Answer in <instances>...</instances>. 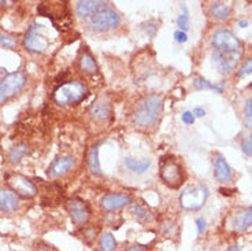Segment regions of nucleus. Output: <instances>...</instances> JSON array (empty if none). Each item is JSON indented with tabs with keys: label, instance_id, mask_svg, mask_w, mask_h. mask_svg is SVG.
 <instances>
[{
	"label": "nucleus",
	"instance_id": "1",
	"mask_svg": "<svg viewBox=\"0 0 252 251\" xmlns=\"http://www.w3.org/2000/svg\"><path fill=\"white\" fill-rule=\"evenodd\" d=\"M162 98L157 94L145 95L141 98L130 113V119L134 126L139 129H150L158 122V119L162 114Z\"/></svg>",
	"mask_w": 252,
	"mask_h": 251
},
{
	"label": "nucleus",
	"instance_id": "2",
	"mask_svg": "<svg viewBox=\"0 0 252 251\" xmlns=\"http://www.w3.org/2000/svg\"><path fill=\"white\" fill-rule=\"evenodd\" d=\"M87 95H88V89L84 82L70 81L58 87L52 94V99L59 106H69L82 102L87 98Z\"/></svg>",
	"mask_w": 252,
	"mask_h": 251
},
{
	"label": "nucleus",
	"instance_id": "3",
	"mask_svg": "<svg viewBox=\"0 0 252 251\" xmlns=\"http://www.w3.org/2000/svg\"><path fill=\"white\" fill-rule=\"evenodd\" d=\"M87 24L94 32H107L120 26L121 15L111 6V3H106L100 10L87 19Z\"/></svg>",
	"mask_w": 252,
	"mask_h": 251
},
{
	"label": "nucleus",
	"instance_id": "4",
	"mask_svg": "<svg viewBox=\"0 0 252 251\" xmlns=\"http://www.w3.org/2000/svg\"><path fill=\"white\" fill-rule=\"evenodd\" d=\"M208 199V189L203 184L189 185L184 188L180 194V206L187 212H196L200 210Z\"/></svg>",
	"mask_w": 252,
	"mask_h": 251
},
{
	"label": "nucleus",
	"instance_id": "5",
	"mask_svg": "<svg viewBox=\"0 0 252 251\" xmlns=\"http://www.w3.org/2000/svg\"><path fill=\"white\" fill-rule=\"evenodd\" d=\"M159 176L169 188L173 189L180 188L185 179L181 163L177 162L174 158L170 157L162 158L160 166H159Z\"/></svg>",
	"mask_w": 252,
	"mask_h": 251
},
{
	"label": "nucleus",
	"instance_id": "6",
	"mask_svg": "<svg viewBox=\"0 0 252 251\" xmlns=\"http://www.w3.org/2000/svg\"><path fill=\"white\" fill-rule=\"evenodd\" d=\"M45 26L41 24H32L24 36V48L32 54H43L48 47V40L44 36Z\"/></svg>",
	"mask_w": 252,
	"mask_h": 251
},
{
	"label": "nucleus",
	"instance_id": "7",
	"mask_svg": "<svg viewBox=\"0 0 252 251\" xmlns=\"http://www.w3.org/2000/svg\"><path fill=\"white\" fill-rule=\"evenodd\" d=\"M7 188H10L14 194L25 199H32L37 195L36 184L21 173H11L6 177Z\"/></svg>",
	"mask_w": 252,
	"mask_h": 251
},
{
	"label": "nucleus",
	"instance_id": "8",
	"mask_svg": "<svg viewBox=\"0 0 252 251\" xmlns=\"http://www.w3.org/2000/svg\"><path fill=\"white\" fill-rule=\"evenodd\" d=\"M26 84V74L22 70H17L13 73H7L0 80V92L7 101L19 94Z\"/></svg>",
	"mask_w": 252,
	"mask_h": 251
},
{
	"label": "nucleus",
	"instance_id": "9",
	"mask_svg": "<svg viewBox=\"0 0 252 251\" xmlns=\"http://www.w3.org/2000/svg\"><path fill=\"white\" fill-rule=\"evenodd\" d=\"M241 51H213V62L222 74L232 73L241 61Z\"/></svg>",
	"mask_w": 252,
	"mask_h": 251
},
{
	"label": "nucleus",
	"instance_id": "10",
	"mask_svg": "<svg viewBox=\"0 0 252 251\" xmlns=\"http://www.w3.org/2000/svg\"><path fill=\"white\" fill-rule=\"evenodd\" d=\"M211 45L217 51H241V41L229 29H217L211 36Z\"/></svg>",
	"mask_w": 252,
	"mask_h": 251
},
{
	"label": "nucleus",
	"instance_id": "11",
	"mask_svg": "<svg viewBox=\"0 0 252 251\" xmlns=\"http://www.w3.org/2000/svg\"><path fill=\"white\" fill-rule=\"evenodd\" d=\"M66 209L71 221L76 225H85L91 220V207L81 199H70L66 203Z\"/></svg>",
	"mask_w": 252,
	"mask_h": 251
},
{
	"label": "nucleus",
	"instance_id": "12",
	"mask_svg": "<svg viewBox=\"0 0 252 251\" xmlns=\"http://www.w3.org/2000/svg\"><path fill=\"white\" fill-rule=\"evenodd\" d=\"M130 203H132V198L129 195L117 194V192H110L100 199V207L106 212H117Z\"/></svg>",
	"mask_w": 252,
	"mask_h": 251
},
{
	"label": "nucleus",
	"instance_id": "13",
	"mask_svg": "<svg viewBox=\"0 0 252 251\" xmlns=\"http://www.w3.org/2000/svg\"><path fill=\"white\" fill-rule=\"evenodd\" d=\"M76 165V158L71 155L58 158L57 161L51 163V166L47 170V175L50 179H58V177L64 176L70 169H73Z\"/></svg>",
	"mask_w": 252,
	"mask_h": 251
},
{
	"label": "nucleus",
	"instance_id": "14",
	"mask_svg": "<svg viewBox=\"0 0 252 251\" xmlns=\"http://www.w3.org/2000/svg\"><path fill=\"white\" fill-rule=\"evenodd\" d=\"M214 176L217 181L220 184H229L233 179V173H232V168L229 166L226 159L220 154H215L214 158Z\"/></svg>",
	"mask_w": 252,
	"mask_h": 251
},
{
	"label": "nucleus",
	"instance_id": "15",
	"mask_svg": "<svg viewBox=\"0 0 252 251\" xmlns=\"http://www.w3.org/2000/svg\"><path fill=\"white\" fill-rule=\"evenodd\" d=\"M230 226L236 232H243L252 226V207L240 209L230 217Z\"/></svg>",
	"mask_w": 252,
	"mask_h": 251
},
{
	"label": "nucleus",
	"instance_id": "16",
	"mask_svg": "<svg viewBox=\"0 0 252 251\" xmlns=\"http://www.w3.org/2000/svg\"><path fill=\"white\" fill-rule=\"evenodd\" d=\"M19 207V199L10 188L0 187V212L1 213H14Z\"/></svg>",
	"mask_w": 252,
	"mask_h": 251
},
{
	"label": "nucleus",
	"instance_id": "17",
	"mask_svg": "<svg viewBox=\"0 0 252 251\" xmlns=\"http://www.w3.org/2000/svg\"><path fill=\"white\" fill-rule=\"evenodd\" d=\"M107 1H100V0H84V1H77L76 14L78 18L87 19L94 15L97 10H100Z\"/></svg>",
	"mask_w": 252,
	"mask_h": 251
},
{
	"label": "nucleus",
	"instance_id": "18",
	"mask_svg": "<svg viewBox=\"0 0 252 251\" xmlns=\"http://www.w3.org/2000/svg\"><path fill=\"white\" fill-rule=\"evenodd\" d=\"M89 117L94 121H106L111 114V105L107 99L100 98L89 107Z\"/></svg>",
	"mask_w": 252,
	"mask_h": 251
},
{
	"label": "nucleus",
	"instance_id": "19",
	"mask_svg": "<svg viewBox=\"0 0 252 251\" xmlns=\"http://www.w3.org/2000/svg\"><path fill=\"white\" fill-rule=\"evenodd\" d=\"M78 68L81 70L82 73H85V74L92 75L94 73H97V63L94 61V55L89 52L87 48L82 51V54L80 55V59H78Z\"/></svg>",
	"mask_w": 252,
	"mask_h": 251
},
{
	"label": "nucleus",
	"instance_id": "20",
	"mask_svg": "<svg viewBox=\"0 0 252 251\" xmlns=\"http://www.w3.org/2000/svg\"><path fill=\"white\" fill-rule=\"evenodd\" d=\"M101 142H97L96 144L91 147L88 152V169L94 176H101V166L99 161V150H100Z\"/></svg>",
	"mask_w": 252,
	"mask_h": 251
},
{
	"label": "nucleus",
	"instance_id": "21",
	"mask_svg": "<svg viewBox=\"0 0 252 251\" xmlns=\"http://www.w3.org/2000/svg\"><path fill=\"white\" fill-rule=\"evenodd\" d=\"M129 213L132 214L133 217H136L137 220L141 221V222H151L154 220V215H152L151 210L147 209V206L141 205L139 202H132L129 205Z\"/></svg>",
	"mask_w": 252,
	"mask_h": 251
},
{
	"label": "nucleus",
	"instance_id": "22",
	"mask_svg": "<svg viewBox=\"0 0 252 251\" xmlns=\"http://www.w3.org/2000/svg\"><path fill=\"white\" fill-rule=\"evenodd\" d=\"M208 13L217 21H225L230 15V7L225 1H213L208 6Z\"/></svg>",
	"mask_w": 252,
	"mask_h": 251
},
{
	"label": "nucleus",
	"instance_id": "23",
	"mask_svg": "<svg viewBox=\"0 0 252 251\" xmlns=\"http://www.w3.org/2000/svg\"><path fill=\"white\" fill-rule=\"evenodd\" d=\"M125 166L127 169L133 172V173H137V175H143L147 170L150 169L151 166V161L150 159H134L132 157L125 158Z\"/></svg>",
	"mask_w": 252,
	"mask_h": 251
},
{
	"label": "nucleus",
	"instance_id": "24",
	"mask_svg": "<svg viewBox=\"0 0 252 251\" xmlns=\"http://www.w3.org/2000/svg\"><path fill=\"white\" fill-rule=\"evenodd\" d=\"M118 243L114 238V235L111 232H103L99 238V243H97V249L99 251H117Z\"/></svg>",
	"mask_w": 252,
	"mask_h": 251
},
{
	"label": "nucleus",
	"instance_id": "25",
	"mask_svg": "<svg viewBox=\"0 0 252 251\" xmlns=\"http://www.w3.org/2000/svg\"><path fill=\"white\" fill-rule=\"evenodd\" d=\"M28 152H29V145L25 144V143H19V144L14 145L13 148L8 151L7 159H8L10 163L15 165V163H18L22 158L25 157Z\"/></svg>",
	"mask_w": 252,
	"mask_h": 251
},
{
	"label": "nucleus",
	"instance_id": "26",
	"mask_svg": "<svg viewBox=\"0 0 252 251\" xmlns=\"http://www.w3.org/2000/svg\"><path fill=\"white\" fill-rule=\"evenodd\" d=\"M193 87L196 89H208V91H214V92H223V88H225L222 82L215 85V84H211V82L207 81L206 78H202V77L193 78Z\"/></svg>",
	"mask_w": 252,
	"mask_h": 251
},
{
	"label": "nucleus",
	"instance_id": "27",
	"mask_svg": "<svg viewBox=\"0 0 252 251\" xmlns=\"http://www.w3.org/2000/svg\"><path fill=\"white\" fill-rule=\"evenodd\" d=\"M17 45H18V41L11 35L0 31V47H4V48H8V50H14Z\"/></svg>",
	"mask_w": 252,
	"mask_h": 251
},
{
	"label": "nucleus",
	"instance_id": "28",
	"mask_svg": "<svg viewBox=\"0 0 252 251\" xmlns=\"http://www.w3.org/2000/svg\"><path fill=\"white\" fill-rule=\"evenodd\" d=\"M243 121H244V126L247 129L252 131V107L251 101L248 99L244 105V110H243Z\"/></svg>",
	"mask_w": 252,
	"mask_h": 251
},
{
	"label": "nucleus",
	"instance_id": "29",
	"mask_svg": "<svg viewBox=\"0 0 252 251\" xmlns=\"http://www.w3.org/2000/svg\"><path fill=\"white\" fill-rule=\"evenodd\" d=\"M240 145H241V150H243V152L246 154L247 157L252 158V135L243 136Z\"/></svg>",
	"mask_w": 252,
	"mask_h": 251
},
{
	"label": "nucleus",
	"instance_id": "30",
	"mask_svg": "<svg viewBox=\"0 0 252 251\" xmlns=\"http://www.w3.org/2000/svg\"><path fill=\"white\" fill-rule=\"evenodd\" d=\"M250 74H252V57L248 58L246 62L240 66L239 72H237V77L239 78H243V77H247V75Z\"/></svg>",
	"mask_w": 252,
	"mask_h": 251
},
{
	"label": "nucleus",
	"instance_id": "31",
	"mask_svg": "<svg viewBox=\"0 0 252 251\" xmlns=\"http://www.w3.org/2000/svg\"><path fill=\"white\" fill-rule=\"evenodd\" d=\"M177 26L180 28V31L187 32L189 29V17L188 13L181 14L178 18H177Z\"/></svg>",
	"mask_w": 252,
	"mask_h": 251
},
{
	"label": "nucleus",
	"instance_id": "32",
	"mask_svg": "<svg viewBox=\"0 0 252 251\" xmlns=\"http://www.w3.org/2000/svg\"><path fill=\"white\" fill-rule=\"evenodd\" d=\"M196 228H197V233L199 235H203V233L206 232V229H207V221H206L204 217H199L196 220Z\"/></svg>",
	"mask_w": 252,
	"mask_h": 251
},
{
	"label": "nucleus",
	"instance_id": "33",
	"mask_svg": "<svg viewBox=\"0 0 252 251\" xmlns=\"http://www.w3.org/2000/svg\"><path fill=\"white\" fill-rule=\"evenodd\" d=\"M174 40H176L177 43H180V44L187 43V41H188V35H187V32L180 31V29L174 32Z\"/></svg>",
	"mask_w": 252,
	"mask_h": 251
},
{
	"label": "nucleus",
	"instance_id": "34",
	"mask_svg": "<svg viewBox=\"0 0 252 251\" xmlns=\"http://www.w3.org/2000/svg\"><path fill=\"white\" fill-rule=\"evenodd\" d=\"M181 119H183L184 124H187V125H193L195 124V115L192 114V111H184L183 115H181Z\"/></svg>",
	"mask_w": 252,
	"mask_h": 251
},
{
	"label": "nucleus",
	"instance_id": "35",
	"mask_svg": "<svg viewBox=\"0 0 252 251\" xmlns=\"http://www.w3.org/2000/svg\"><path fill=\"white\" fill-rule=\"evenodd\" d=\"M84 233H87V235H84V240L87 242V238H89L88 243L91 245V243H92V240H94V238H96L97 229H94V228H87V229H84Z\"/></svg>",
	"mask_w": 252,
	"mask_h": 251
},
{
	"label": "nucleus",
	"instance_id": "36",
	"mask_svg": "<svg viewBox=\"0 0 252 251\" xmlns=\"http://www.w3.org/2000/svg\"><path fill=\"white\" fill-rule=\"evenodd\" d=\"M192 114L195 115V118H202L206 115V110L203 108V107H195L193 110H192Z\"/></svg>",
	"mask_w": 252,
	"mask_h": 251
},
{
	"label": "nucleus",
	"instance_id": "37",
	"mask_svg": "<svg viewBox=\"0 0 252 251\" xmlns=\"http://www.w3.org/2000/svg\"><path fill=\"white\" fill-rule=\"evenodd\" d=\"M237 25H239L240 28H247V26L250 25V22H248L247 19H240L239 24H237Z\"/></svg>",
	"mask_w": 252,
	"mask_h": 251
},
{
	"label": "nucleus",
	"instance_id": "38",
	"mask_svg": "<svg viewBox=\"0 0 252 251\" xmlns=\"http://www.w3.org/2000/svg\"><path fill=\"white\" fill-rule=\"evenodd\" d=\"M34 251H52V250L48 249L47 246H38V247H36V250Z\"/></svg>",
	"mask_w": 252,
	"mask_h": 251
},
{
	"label": "nucleus",
	"instance_id": "39",
	"mask_svg": "<svg viewBox=\"0 0 252 251\" xmlns=\"http://www.w3.org/2000/svg\"><path fill=\"white\" fill-rule=\"evenodd\" d=\"M6 102H7V99L4 98V96H3V94L0 92V105H3V103H6Z\"/></svg>",
	"mask_w": 252,
	"mask_h": 251
},
{
	"label": "nucleus",
	"instance_id": "40",
	"mask_svg": "<svg viewBox=\"0 0 252 251\" xmlns=\"http://www.w3.org/2000/svg\"><path fill=\"white\" fill-rule=\"evenodd\" d=\"M226 251H241L239 247H236V246H232V247H229Z\"/></svg>",
	"mask_w": 252,
	"mask_h": 251
},
{
	"label": "nucleus",
	"instance_id": "41",
	"mask_svg": "<svg viewBox=\"0 0 252 251\" xmlns=\"http://www.w3.org/2000/svg\"><path fill=\"white\" fill-rule=\"evenodd\" d=\"M250 101H251V107H252V99H250Z\"/></svg>",
	"mask_w": 252,
	"mask_h": 251
}]
</instances>
